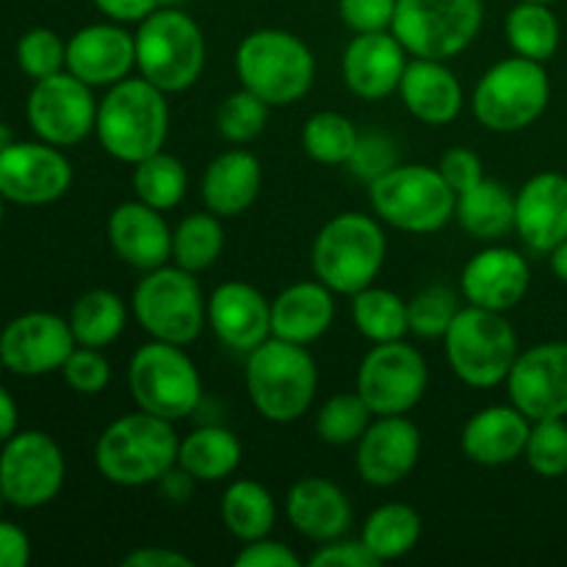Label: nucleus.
<instances>
[{
    "label": "nucleus",
    "mask_w": 567,
    "mask_h": 567,
    "mask_svg": "<svg viewBox=\"0 0 567 567\" xmlns=\"http://www.w3.org/2000/svg\"><path fill=\"white\" fill-rule=\"evenodd\" d=\"M94 133L105 153L122 164H138L161 153L169 136L166 92L142 75L114 83L97 103Z\"/></svg>",
    "instance_id": "1"
},
{
    "label": "nucleus",
    "mask_w": 567,
    "mask_h": 567,
    "mask_svg": "<svg viewBox=\"0 0 567 567\" xmlns=\"http://www.w3.org/2000/svg\"><path fill=\"white\" fill-rule=\"evenodd\" d=\"M177 449L175 421L138 410L105 426L94 446V465L111 485L144 487L177 465Z\"/></svg>",
    "instance_id": "2"
},
{
    "label": "nucleus",
    "mask_w": 567,
    "mask_h": 567,
    "mask_svg": "<svg viewBox=\"0 0 567 567\" xmlns=\"http://www.w3.org/2000/svg\"><path fill=\"white\" fill-rule=\"evenodd\" d=\"M247 393L252 408L271 424H293L310 410L319 369L302 343L271 336L247 354Z\"/></svg>",
    "instance_id": "3"
},
{
    "label": "nucleus",
    "mask_w": 567,
    "mask_h": 567,
    "mask_svg": "<svg viewBox=\"0 0 567 567\" xmlns=\"http://www.w3.org/2000/svg\"><path fill=\"white\" fill-rule=\"evenodd\" d=\"M241 86L258 94L269 109L293 105L310 92L316 59L308 44L282 28H260L244 37L236 50Z\"/></svg>",
    "instance_id": "4"
},
{
    "label": "nucleus",
    "mask_w": 567,
    "mask_h": 567,
    "mask_svg": "<svg viewBox=\"0 0 567 567\" xmlns=\"http://www.w3.org/2000/svg\"><path fill=\"white\" fill-rule=\"evenodd\" d=\"M136 70L144 81L161 92H186L199 81L205 70V37L203 28L181 9L158 6L150 17L138 22Z\"/></svg>",
    "instance_id": "5"
},
{
    "label": "nucleus",
    "mask_w": 567,
    "mask_h": 567,
    "mask_svg": "<svg viewBox=\"0 0 567 567\" xmlns=\"http://www.w3.org/2000/svg\"><path fill=\"white\" fill-rule=\"evenodd\" d=\"M385 255L388 241L380 221L365 214H338L313 241L316 280L324 282L332 293L354 297L374 286Z\"/></svg>",
    "instance_id": "6"
},
{
    "label": "nucleus",
    "mask_w": 567,
    "mask_h": 567,
    "mask_svg": "<svg viewBox=\"0 0 567 567\" xmlns=\"http://www.w3.org/2000/svg\"><path fill=\"white\" fill-rule=\"evenodd\" d=\"M369 203L396 230L426 236L454 219L457 194L435 166L396 164L369 183Z\"/></svg>",
    "instance_id": "7"
},
{
    "label": "nucleus",
    "mask_w": 567,
    "mask_h": 567,
    "mask_svg": "<svg viewBox=\"0 0 567 567\" xmlns=\"http://www.w3.org/2000/svg\"><path fill=\"white\" fill-rule=\"evenodd\" d=\"M446 360L454 377L471 388H496L507 382L518 358V336L496 310L465 305L449 324Z\"/></svg>",
    "instance_id": "8"
},
{
    "label": "nucleus",
    "mask_w": 567,
    "mask_h": 567,
    "mask_svg": "<svg viewBox=\"0 0 567 567\" xmlns=\"http://www.w3.org/2000/svg\"><path fill=\"white\" fill-rule=\"evenodd\" d=\"M551 81L540 61L513 55L493 64L474 89L471 109L480 125L496 133H518L535 125L548 109Z\"/></svg>",
    "instance_id": "9"
},
{
    "label": "nucleus",
    "mask_w": 567,
    "mask_h": 567,
    "mask_svg": "<svg viewBox=\"0 0 567 567\" xmlns=\"http://www.w3.org/2000/svg\"><path fill=\"white\" fill-rule=\"evenodd\" d=\"M131 305L133 316L150 338L177 347L197 341L208 321V302L203 299L197 277L181 266L166 264L144 271Z\"/></svg>",
    "instance_id": "10"
},
{
    "label": "nucleus",
    "mask_w": 567,
    "mask_h": 567,
    "mask_svg": "<svg viewBox=\"0 0 567 567\" xmlns=\"http://www.w3.org/2000/svg\"><path fill=\"white\" fill-rule=\"evenodd\" d=\"M127 385L138 410L166 421L188 419L203 399V380L183 347L150 341L133 352Z\"/></svg>",
    "instance_id": "11"
},
{
    "label": "nucleus",
    "mask_w": 567,
    "mask_h": 567,
    "mask_svg": "<svg viewBox=\"0 0 567 567\" xmlns=\"http://www.w3.org/2000/svg\"><path fill=\"white\" fill-rule=\"evenodd\" d=\"M482 20V0H396L391 31L415 59L449 61L474 42Z\"/></svg>",
    "instance_id": "12"
},
{
    "label": "nucleus",
    "mask_w": 567,
    "mask_h": 567,
    "mask_svg": "<svg viewBox=\"0 0 567 567\" xmlns=\"http://www.w3.org/2000/svg\"><path fill=\"white\" fill-rule=\"evenodd\" d=\"M64 454L48 432H14L0 452V493L17 509L44 507L64 485Z\"/></svg>",
    "instance_id": "13"
},
{
    "label": "nucleus",
    "mask_w": 567,
    "mask_h": 567,
    "mask_svg": "<svg viewBox=\"0 0 567 567\" xmlns=\"http://www.w3.org/2000/svg\"><path fill=\"white\" fill-rule=\"evenodd\" d=\"M430 369L424 354L404 341L374 343L358 371V393L374 415H404L424 399Z\"/></svg>",
    "instance_id": "14"
},
{
    "label": "nucleus",
    "mask_w": 567,
    "mask_h": 567,
    "mask_svg": "<svg viewBox=\"0 0 567 567\" xmlns=\"http://www.w3.org/2000/svg\"><path fill=\"white\" fill-rule=\"evenodd\" d=\"M25 111L33 133L55 147L83 142L97 122V100L92 86L66 70L33 83Z\"/></svg>",
    "instance_id": "15"
},
{
    "label": "nucleus",
    "mask_w": 567,
    "mask_h": 567,
    "mask_svg": "<svg viewBox=\"0 0 567 567\" xmlns=\"http://www.w3.org/2000/svg\"><path fill=\"white\" fill-rule=\"evenodd\" d=\"M72 186V166L55 144L11 142L0 150V194L17 205H48Z\"/></svg>",
    "instance_id": "16"
},
{
    "label": "nucleus",
    "mask_w": 567,
    "mask_h": 567,
    "mask_svg": "<svg viewBox=\"0 0 567 567\" xmlns=\"http://www.w3.org/2000/svg\"><path fill=\"white\" fill-rule=\"evenodd\" d=\"M509 402L529 421L567 419V341L518 352L507 377Z\"/></svg>",
    "instance_id": "17"
},
{
    "label": "nucleus",
    "mask_w": 567,
    "mask_h": 567,
    "mask_svg": "<svg viewBox=\"0 0 567 567\" xmlns=\"http://www.w3.org/2000/svg\"><path fill=\"white\" fill-rule=\"evenodd\" d=\"M75 347L70 321L53 313L17 316L0 332V360L11 374L20 377L61 371Z\"/></svg>",
    "instance_id": "18"
},
{
    "label": "nucleus",
    "mask_w": 567,
    "mask_h": 567,
    "mask_svg": "<svg viewBox=\"0 0 567 567\" xmlns=\"http://www.w3.org/2000/svg\"><path fill=\"white\" fill-rule=\"evenodd\" d=\"M421 457V432L408 415H374L358 441V474L371 487H393L413 474Z\"/></svg>",
    "instance_id": "19"
},
{
    "label": "nucleus",
    "mask_w": 567,
    "mask_h": 567,
    "mask_svg": "<svg viewBox=\"0 0 567 567\" xmlns=\"http://www.w3.org/2000/svg\"><path fill=\"white\" fill-rule=\"evenodd\" d=\"M408 50L393 31L358 33L347 44L341 59L343 83L352 94L363 100H382L399 92L404 70H408Z\"/></svg>",
    "instance_id": "20"
},
{
    "label": "nucleus",
    "mask_w": 567,
    "mask_h": 567,
    "mask_svg": "<svg viewBox=\"0 0 567 567\" xmlns=\"http://www.w3.org/2000/svg\"><path fill=\"white\" fill-rule=\"evenodd\" d=\"M532 271L524 255L509 247H485L465 264L460 286L468 305L507 313L524 302Z\"/></svg>",
    "instance_id": "21"
},
{
    "label": "nucleus",
    "mask_w": 567,
    "mask_h": 567,
    "mask_svg": "<svg viewBox=\"0 0 567 567\" xmlns=\"http://www.w3.org/2000/svg\"><path fill=\"white\" fill-rule=\"evenodd\" d=\"M208 324L227 349L249 354L271 338V302L249 282H221L208 299Z\"/></svg>",
    "instance_id": "22"
},
{
    "label": "nucleus",
    "mask_w": 567,
    "mask_h": 567,
    "mask_svg": "<svg viewBox=\"0 0 567 567\" xmlns=\"http://www.w3.org/2000/svg\"><path fill=\"white\" fill-rule=\"evenodd\" d=\"M136 66V39L122 25H86L66 42V72L89 86H114Z\"/></svg>",
    "instance_id": "23"
},
{
    "label": "nucleus",
    "mask_w": 567,
    "mask_h": 567,
    "mask_svg": "<svg viewBox=\"0 0 567 567\" xmlns=\"http://www.w3.org/2000/svg\"><path fill=\"white\" fill-rule=\"evenodd\" d=\"M515 233L535 252H551L567 238V175L540 172L515 194Z\"/></svg>",
    "instance_id": "24"
},
{
    "label": "nucleus",
    "mask_w": 567,
    "mask_h": 567,
    "mask_svg": "<svg viewBox=\"0 0 567 567\" xmlns=\"http://www.w3.org/2000/svg\"><path fill=\"white\" fill-rule=\"evenodd\" d=\"M164 210L133 199L122 203L109 216V241L122 264L138 271H153L172 260V227Z\"/></svg>",
    "instance_id": "25"
},
{
    "label": "nucleus",
    "mask_w": 567,
    "mask_h": 567,
    "mask_svg": "<svg viewBox=\"0 0 567 567\" xmlns=\"http://www.w3.org/2000/svg\"><path fill=\"white\" fill-rule=\"evenodd\" d=\"M529 430L532 421L515 404H493L471 415L460 446L471 463L498 468V465H509L524 457Z\"/></svg>",
    "instance_id": "26"
},
{
    "label": "nucleus",
    "mask_w": 567,
    "mask_h": 567,
    "mask_svg": "<svg viewBox=\"0 0 567 567\" xmlns=\"http://www.w3.org/2000/svg\"><path fill=\"white\" fill-rule=\"evenodd\" d=\"M288 520L313 543L338 540L352 526V504L336 482L324 476H305L288 491Z\"/></svg>",
    "instance_id": "27"
},
{
    "label": "nucleus",
    "mask_w": 567,
    "mask_h": 567,
    "mask_svg": "<svg viewBox=\"0 0 567 567\" xmlns=\"http://www.w3.org/2000/svg\"><path fill=\"white\" fill-rule=\"evenodd\" d=\"M399 94L404 109L424 125H449L463 111V86L446 61L413 55L399 83Z\"/></svg>",
    "instance_id": "28"
},
{
    "label": "nucleus",
    "mask_w": 567,
    "mask_h": 567,
    "mask_svg": "<svg viewBox=\"0 0 567 567\" xmlns=\"http://www.w3.org/2000/svg\"><path fill=\"white\" fill-rule=\"evenodd\" d=\"M336 319V299L321 280L293 282L271 299V336L291 343L319 341Z\"/></svg>",
    "instance_id": "29"
},
{
    "label": "nucleus",
    "mask_w": 567,
    "mask_h": 567,
    "mask_svg": "<svg viewBox=\"0 0 567 567\" xmlns=\"http://www.w3.org/2000/svg\"><path fill=\"white\" fill-rule=\"evenodd\" d=\"M264 169L249 150H227L216 155L203 175L205 208L219 219L241 216L258 199Z\"/></svg>",
    "instance_id": "30"
},
{
    "label": "nucleus",
    "mask_w": 567,
    "mask_h": 567,
    "mask_svg": "<svg viewBox=\"0 0 567 567\" xmlns=\"http://www.w3.org/2000/svg\"><path fill=\"white\" fill-rule=\"evenodd\" d=\"M454 219L476 241H498L515 230V197L498 181L482 177L468 192L457 194Z\"/></svg>",
    "instance_id": "31"
},
{
    "label": "nucleus",
    "mask_w": 567,
    "mask_h": 567,
    "mask_svg": "<svg viewBox=\"0 0 567 567\" xmlns=\"http://www.w3.org/2000/svg\"><path fill=\"white\" fill-rule=\"evenodd\" d=\"M241 443L225 426H199L177 449V465L197 482H219L241 465Z\"/></svg>",
    "instance_id": "32"
},
{
    "label": "nucleus",
    "mask_w": 567,
    "mask_h": 567,
    "mask_svg": "<svg viewBox=\"0 0 567 567\" xmlns=\"http://www.w3.org/2000/svg\"><path fill=\"white\" fill-rule=\"evenodd\" d=\"M221 520L238 543L260 540L275 529L277 504L260 482L236 480L221 496Z\"/></svg>",
    "instance_id": "33"
},
{
    "label": "nucleus",
    "mask_w": 567,
    "mask_h": 567,
    "mask_svg": "<svg viewBox=\"0 0 567 567\" xmlns=\"http://www.w3.org/2000/svg\"><path fill=\"white\" fill-rule=\"evenodd\" d=\"M360 540L380 559V565L408 557L421 540V515L410 504H382L365 518Z\"/></svg>",
    "instance_id": "34"
},
{
    "label": "nucleus",
    "mask_w": 567,
    "mask_h": 567,
    "mask_svg": "<svg viewBox=\"0 0 567 567\" xmlns=\"http://www.w3.org/2000/svg\"><path fill=\"white\" fill-rule=\"evenodd\" d=\"M504 31H507V42L515 55L540 61V64L554 59V53L559 50V39H563V28L548 3H526V0H520L509 11Z\"/></svg>",
    "instance_id": "35"
},
{
    "label": "nucleus",
    "mask_w": 567,
    "mask_h": 567,
    "mask_svg": "<svg viewBox=\"0 0 567 567\" xmlns=\"http://www.w3.org/2000/svg\"><path fill=\"white\" fill-rule=\"evenodd\" d=\"M127 321V308L114 291H89L72 305L70 327L78 347L103 349L122 336Z\"/></svg>",
    "instance_id": "36"
},
{
    "label": "nucleus",
    "mask_w": 567,
    "mask_h": 567,
    "mask_svg": "<svg viewBox=\"0 0 567 567\" xmlns=\"http://www.w3.org/2000/svg\"><path fill=\"white\" fill-rule=\"evenodd\" d=\"M352 319L371 343L402 341L410 332L408 302L388 288H363L352 297Z\"/></svg>",
    "instance_id": "37"
},
{
    "label": "nucleus",
    "mask_w": 567,
    "mask_h": 567,
    "mask_svg": "<svg viewBox=\"0 0 567 567\" xmlns=\"http://www.w3.org/2000/svg\"><path fill=\"white\" fill-rule=\"evenodd\" d=\"M225 249V227L216 214H192L172 233V260L181 269L199 275L210 269Z\"/></svg>",
    "instance_id": "38"
},
{
    "label": "nucleus",
    "mask_w": 567,
    "mask_h": 567,
    "mask_svg": "<svg viewBox=\"0 0 567 567\" xmlns=\"http://www.w3.org/2000/svg\"><path fill=\"white\" fill-rule=\"evenodd\" d=\"M133 192H136V199L158 210L177 208L188 192L186 166L175 155L161 150V153L133 164Z\"/></svg>",
    "instance_id": "39"
},
{
    "label": "nucleus",
    "mask_w": 567,
    "mask_h": 567,
    "mask_svg": "<svg viewBox=\"0 0 567 567\" xmlns=\"http://www.w3.org/2000/svg\"><path fill=\"white\" fill-rule=\"evenodd\" d=\"M358 142V127L352 125L349 116L338 114V111H319L302 127V147L316 164L347 166Z\"/></svg>",
    "instance_id": "40"
},
{
    "label": "nucleus",
    "mask_w": 567,
    "mask_h": 567,
    "mask_svg": "<svg viewBox=\"0 0 567 567\" xmlns=\"http://www.w3.org/2000/svg\"><path fill=\"white\" fill-rule=\"evenodd\" d=\"M371 421H374V413L358 391L336 393L321 404L316 415V435L330 446H349L363 437Z\"/></svg>",
    "instance_id": "41"
},
{
    "label": "nucleus",
    "mask_w": 567,
    "mask_h": 567,
    "mask_svg": "<svg viewBox=\"0 0 567 567\" xmlns=\"http://www.w3.org/2000/svg\"><path fill=\"white\" fill-rule=\"evenodd\" d=\"M524 457L529 468L543 480H559L567 474V421L543 419L532 421Z\"/></svg>",
    "instance_id": "42"
},
{
    "label": "nucleus",
    "mask_w": 567,
    "mask_h": 567,
    "mask_svg": "<svg viewBox=\"0 0 567 567\" xmlns=\"http://www.w3.org/2000/svg\"><path fill=\"white\" fill-rule=\"evenodd\" d=\"M269 120V105L249 89H238L216 111V131L230 144H249L264 133Z\"/></svg>",
    "instance_id": "43"
},
{
    "label": "nucleus",
    "mask_w": 567,
    "mask_h": 567,
    "mask_svg": "<svg viewBox=\"0 0 567 567\" xmlns=\"http://www.w3.org/2000/svg\"><path fill=\"white\" fill-rule=\"evenodd\" d=\"M457 310V297L446 286L424 288L408 302L410 332H415L419 338H443Z\"/></svg>",
    "instance_id": "44"
},
{
    "label": "nucleus",
    "mask_w": 567,
    "mask_h": 567,
    "mask_svg": "<svg viewBox=\"0 0 567 567\" xmlns=\"http://www.w3.org/2000/svg\"><path fill=\"white\" fill-rule=\"evenodd\" d=\"M17 64L33 81L66 70V44L50 28H31L17 42Z\"/></svg>",
    "instance_id": "45"
},
{
    "label": "nucleus",
    "mask_w": 567,
    "mask_h": 567,
    "mask_svg": "<svg viewBox=\"0 0 567 567\" xmlns=\"http://www.w3.org/2000/svg\"><path fill=\"white\" fill-rule=\"evenodd\" d=\"M66 385L83 396H97L105 391L111 380V363L105 354L94 347H75L70 358L61 365Z\"/></svg>",
    "instance_id": "46"
},
{
    "label": "nucleus",
    "mask_w": 567,
    "mask_h": 567,
    "mask_svg": "<svg viewBox=\"0 0 567 567\" xmlns=\"http://www.w3.org/2000/svg\"><path fill=\"white\" fill-rule=\"evenodd\" d=\"M393 166H396V144L388 136H382V133H365V136H360L352 158L347 161V169L365 183L385 175Z\"/></svg>",
    "instance_id": "47"
},
{
    "label": "nucleus",
    "mask_w": 567,
    "mask_h": 567,
    "mask_svg": "<svg viewBox=\"0 0 567 567\" xmlns=\"http://www.w3.org/2000/svg\"><path fill=\"white\" fill-rule=\"evenodd\" d=\"M338 14L354 33L391 31L396 0H338Z\"/></svg>",
    "instance_id": "48"
},
{
    "label": "nucleus",
    "mask_w": 567,
    "mask_h": 567,
    "mask_svg": "<svg viewBox=\"0 0 567 567\" xmlns=\"http://www.w3.org/2000/svg\"><path fill=\"white\" fill-rule=\"evenodd\" d=\"M437 169H441L443 181L452 186L454 194L468 192L471 186H476V183L485 177V166H482V158L474 153V150H468V147L449 150V153L441 158V166H437Z\"/></svg>",
    "instance_id": "49"
},
{
    "label": "nucleus",
    "mask_w": 567,
    "mask_h": 567,
    "mask_svg": "<svg viewBox=\"0 0 567 567\" xmlns=\"http://www.w3.org/2000/svg\"><path fill=\"white\" fill-rule=\"evenodd\" d=\"M313 567H380V559L365 548L363 540H347V537H338V540L321 543L319 551L310 557Z\"/></svg>",
    "instance_id": "50"
},
{
    "label": "nucleus",
    "mask_w": 567,
    "mask_h": 567,
    "mask_svg": "<svg viewBox=\"0 0 567 567\" xmlns=\"http://www.w3.org/2000/svg\"><path fill=\"white\" fill-rule=\"evenodd\" d=\"M233 565L238 567H299L302 559L291 551L282 543L269 540V537H260V540L244 543L241 551L236 554Z\"/></svg>",
    "instance_id": "51"
},
{
    "label": "nucleus",
    "mask_w": 567,
    "mask_h": 567,
    "mask_svg": "<svg viewBox=\"0 0 567 567\" xmlns=\"http://www.w3.org/2000/svg\"><path fill=\"white\" fill-rule=\"evenodd\" d=\"M31 559V540L20 526L0 520V567H25Z\"/></svg>",
    "instance_id": "52"
},
{
    "label": "nucleus",
    "mask_w": 567,
    "mask_h": 567,
    "mask_svg": "<svg viewBox=\"0 0 567 567\" xmlns=\"http://www.w3.org/2000/svg\"><path fill=\"white\" fill-rule=\"evenodd\" d=\"M194 559L166 546H142L122 559V567H192Z\"/></svg>",
    "instance_id": "53"
},
{
    "label": "nucleus",
    "mask_w": 567,
    "mask_h": 567,
    "mask_svg": "<svg viewBox=\"0 0 567 567\" xmlns=\"http://www.w3.org/2000/svg\"><path fill=\"white\" fill-rule=\"evenodd\" d=\"M164 0H94V6L114 22H142Z\"/></svg>",
    "instance_id": "54"
},
{
    "label": "nucleus",
    "mask_w": 567,
    "mask_h": 567,
    "mask_svg": "<svg viewBox=\"0 0 567 567\" xmlns=\"http://www.w3.org/2000/svg\"><path fill=\"white\" fill-rule=\"evenodd\" d=\"M158 485H161V493H164L169 502L186 504L188 496H192L194 485H197V480H194L186 468H181V465H172V468L161 476Z\"/></svg>",
    "instance_id": "55"
},
{
    "label": "nucleus",
    "mask_w": 567,
    "mask_h": 567,
    "mask_svg": "<svg viewBox=\"0 0 567 567\" xmlns=\"http://www.w3.org/2000/svg\"><path fill=\"white\" fill-rule=\"evenodd\" d=\"M17 432V404L6 388H0V443L9 441Z\"/></svg>",
    "instance_id": "56"
},
{
    "label": "nucleus",
    "mask_w": 567,
    "mask_h": 567,
    "mask_svg": "<svg viewBox=\"0 0 567 567\" xmlns=\"http://www.w3.org/2000/svg\"><path fill=\"white\" fill-rule=\"evenodd\" d=\"M548 255H551L554 275H557L559 280H563L565 286H567V238H565L563 244H559L557 249H551V252H548Z\"/></svg>",
    "instance_id": "57"
},
{
    "label": "nucleus",
    "mask_w": 567,
    "mask_h": 567,
    "mask_svg": "<svg viewBox=\"0 0 567 567\" xmlns=\"http://www.w3.org/2000/svg\"><path fill=\"white\" fill-rule=\"evenodd\" d=\"M6 144H11V136H9V131H6V127L0 125V150H3Z\"/></svg>",
    "instance_id": "58"
},
{
    "label": "nucleus",
    "mask_w": 567,
    "mask_h": 567,
    "mask_svg": "<svg viewBox=\"0 0 567 567\" xmlns=\"http://www.w3.org/2000/svg\"><path fill=\"white\" fill-rule=\"evenodd\" d=\"M3 203H6V197L0 194V221H3Z\"/></svg>",
    "instance_id": "59"
},
{
    "label": "nucleus",
    "mask_w": 567,
    "mask_h": 567,
    "mask_svg": "<svg viewBox=\"0 0 567 567\" xmlns=\"http://www.w3.org/2000/svg\"><path fill=\"white\" fill-rule=\"evenodd\" d=\"M526 3H554V0H526Z\"/></svg>",
    "instance_id": "60"
},
{
    "label": "nucleus",
    "mask_w": 567,
    "mask_h": 567,
    "mask_svg": "<svg viewBox=\"0 0 567 567\" xmlns=\"http://www.w3.org/2000/svg\"><path fill=\"white\" fill-rule=\"evenodd\" d=\"M3 504H6V498H3V493H0V509H3Z\"/></svg>",
    "instance_id": "61"
},
{
    "label": "nucleus",
    "mask_w": 567,
    "mask_h": 567,
    "mask_svg": "<svg viewBox=\"0 0 567 567\" xmlns=\"http://www.w3.org/2000/svg\"><path fill=\"white\" fill-rule=\"evenodd\" d=\"M0 369H6V365H3V360H0Z\"/></svg>",
    "instance_id": "62"
}]
</instances>
